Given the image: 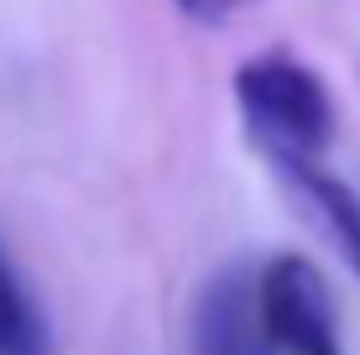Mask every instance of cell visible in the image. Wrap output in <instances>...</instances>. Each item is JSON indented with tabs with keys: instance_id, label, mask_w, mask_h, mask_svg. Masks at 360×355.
<instances>
[{
	"instance_id": "1",
	"label": "cell",
	"mask_w": 360,
	"mask_h": 355,
	"mask_svg": "<svg viewBox=\"0 0 360 355\" xmlns=\"http://www.w3.org/2000/svg\"><path fill=\"white\" fill-rule=\"evenodd\" d=\"M235 105L271 162H319L334 141V100L314 68L288 53H256L235 68Z\"/></svg>"
},
{
	"instance_id": "2",
	"label": "cell",
	"mask_w": 360,
	"mask_h": 355,
	"mask_svg": "<svg viewBox=\"0 0 360 355\" xmlns=\"http://www.w3.org/2000/svg\"><path fill=\"white\" fill-rule=\"evenodd\" d=\"M256 292H262V324L277 355H345L334 329V298L314 262L271 256L256 272Z\"/></svg>"
},
{
	"instance_id": "3",
	"label": "cell",
	"mask_w": 360,
	"mask_h": 355,
	"mask_svg": "<svg viewBox=\"0 0 360 355\" xmlns=\"http://www.w3.org/2000/svg\"><path fill=\"white\" fill-rule=\"evenodd\" d=\"M193 355H277L262 324L256 272L230 266L214 283H204L193 303Z\"/></svg>"
},
{
	"instance_id": "4",
	"label": "cell",
	"mask_w": 360,
	"mask_h": 355,
	"mask_svg": "<svg viewBox=\"0 0 360 355\" xmlns=\"http://www.w3.org/2000/svg\"><path fill=\"white\" fill-rule=\"evenodd\" d=\"M0 355H53V335L27 283L0 251Z\"/></svg>"
},
{
	"instance_id": "5",
	"label": "cell",
	"mask_w": 360,
	"mask_h": 355,
	"mask_svg": "<svg viewBox=\"0 0 360 355\" xmlns=\"http://www.w3.org/2000/svg\"><path fill=\"white\" fill-rule=\"evenodd\" d=\"M178 6L198 21H219V16H230V11H240L245 0H178Z\"/></svg>"
}]
</instances>
